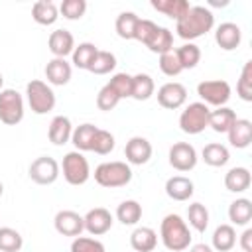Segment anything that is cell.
Returning a JSON list of instances; mask_svg holds the SVG:
<instances>
[{
	"mask_svg": "<svg viewBox=\"0 0 252 252\" xmlns=\"http://www.w3.org/2000/svg\"><path fill=\"white\" fill-rule=\"evenodd\" d=\"M215 26V16L205 6H191L183 18L175 22V32L181 39H197L211 32Z\"/></svg>",
	"mask_w": 252,
	"mask_h": 252,
	"instance_id": "6da1fadb",
	"label": "cell"
},
{
	"mask_svg": "<svg viewBox=\"0 0 252 252\" xmlns=\"http://www.w3.org/2000/svg\"><path fill=\"white\" fill-rule=\"evenodd\" d=\"M159 238L167 250L181 252V250H187L191 244V230L179 215L171 213V215H165L159 224Z\"/></svg>",
	"mask_w": 252,
	"mask_h": 252,
	"instance_id": "7a4b0ae2",
	"label": "cell"
},
{
	"mask_svg": "<svg viewBox=\"0 0 252 252\" xmlns=\"http://www.w3.org/2000/svg\"><path fill=\"white\" fill-rule=\"evenodd\" d=\"M130 179H132V169L126 161H104L94 169V181L106 189L124 187L130 183Z\"/></svg>",
	"mask_w": 252,
	"mask_h": 252,
	"instance_id": "3957f363",
	"label": "cell"
},
{
	"mask_svg": "<svg viewBox=\"0 0 252 252\" xmlns=\"http://www.w3.org/2000/svg\"><path fill=\"white\" fill-rule=\"evenodd\" d=\"M26 94H28V104H30L32 112H35V114H47L55 106V93L51 91V87L47 83H43L39 79H33L28 83Z\"/></svg>",
	"mask_w": 252,
	"mask_h": 252,
	"instance_id": "277c9868",
	"label": "cell"
},
{
	"mask_svg": "<svg viewBox=\"0 0 252 252\" xmlns=\"http://www.w3.org/2000/svg\"><path fill=\"white\" fill-rule=\"evenodd\" d=\"M209 106L205 102H191L179 116V128L185 134H201L209 126Z\"/></svg>",
	"mask_w": 252,
	"mask_h": 252,
	"instance_id": "5b68a950",
	"label": "cell"
},
{
	"mask_svg": "<svg viewBox=\"0 0 252 252\" xmlns=\"http://www.w3.org/2000/svg\"><path fill=\"white\" fill-rule=\"evenodd\" d=\"M61 169H63V177L69 185H83L87 183V179L91 177V167H89V161L87 158L81 154V152H69L65 154L63 158V163H61Z\"/></svg>",
	"mask_w": 252,
	"mask_h": 252,
	"instance_id": "8992f818",
	"label": "cell"
},
{
	"mask_svg": "<svg viewBox=\"0 0 252 252\" xmlns=\"http://www.w3.org/2000/svg\"><path fill=\"white\" fill-rule=\"evenodd\" d=\"M24 118V98L14 89L0 91V122L6 126H16Z\"/></svg>",
	"mask_w": 252,
	"mask_h": 252,
	"instance_id": "52a82bcc",
	"label": "cell"
},
{
	"mask_svg": "<svg viewBox=\"0 0 252 252\" xmlns=\"http://www.w3.org/2000/svg\"><path fill=\"white\" fill-rule=\"evenodd\" d=\"M197 94L201 96V102L207 106H224L230 98V85L226 81L215 79V81H201L197 85Z\"/></svg>",
	"mask_w": 252,
	"mask_h": 252,
	"instance_id": "ba28073f",
	"label": "cell"
},
{
	"mask_svg": "<svg viewBox=\"0 0 252 252\" xmlns=\"http://www.w3.org/2000/svg\"><path fill=\"white\" fill-rule=\"evenodd\" d=\"M57 177H59V163L53 158L41 156V158L32 161V165H30V179L33 183H37V185H51Z\"/></svg>",
	"mask_w": 252,
	"mask_h": 252,
	"instance_id": "9c48e42d",
	"label": "cell"
},
{
	"mask_svg": "<svg viewBox=\"0 0 252 252\" xmlns=\"http://www.w3.org/2000/svg\"><path fill=\"white\" fill-rule=\"evenodd\" d=\"M169 165L177 171H191L197 165V150L187 142H175L169 148Z\"/></svg>",
	"mask_w": 252,
	"mask_h": 252,
	"instance_id": "30bf717a",
	"label": "cell"
},
{
	"mask_svg": "<svg viewBox=\"0 0 252 252\" xmlns=\"http://www.w3.org/2000/svg\"><path fill=\"white\" fill-rule=\"evenodd\" d=\"M185 100H187V89L181 83L171 81V83H165L158 89V102L163 108L175 110V108L183 106Z\"/></svg>",
	"mask_w": 252,
	"mask_h": 252,
	"instance_id": "8fae6325",
	"label": "cell"
},
{
	"mask_svg": "<svg viewBox=\"0 0 252 252\" xmlns=\"http://www.w3.org/2000/svg\"><path fill=\"white\" fill-rule=\"evenodd\" d=\"M83 220H85V230L91 232L93 236H100V234L108 232L110 226H112V222H114L110 211H106L104 207H94V209H91V211L83 217Z\"/></svg>",
	"mask_w": 252,
	"mask_h": 252,
	"instance_id": "7c38bea8",
	"label": "cell"
},
{
	"mask_svg": "<svg viewBox=\"0 0 252 252\" xmlns=\"http://www.w3.org/2000/svg\"><path fill=\"white\" fill-rule=\"evenodd\" d=\"M55 230L63 236H81V232L85 230V220L79 213L75 211H59L53 219Z\"/></svg>",
	"mask_w": 252,
	"mask_h": 252,
	"instance_id": "4fadbf2b",
	"label": "cell"
},
{
	"mask_svg": "<svg viewBox=\"0 0 252 252\" xmlns=\"http://www.w3.org/2000/svg\"><path fill=\"white\" fill-rule=\"evenodd\" d=\"M124 156H126V161L132 163V165L148 163L150 158H152V144L142 136H134L126 142Z\"/></svg>",
	"mask_w": 252,
	"mask_h": 252,
	"instance_id": "5bb4252c",
	"label": "cell"
},
{
	"mask_svg": "<svg viewBox=\"0 0 252 252\" xmlns=\"http://www.w3.org/2000/svg\"><path fill=\"white\" fill-rule=\"evenodd\" d=\"M47 45H49V51L55 55V57H61L65 59L67 55L73 53L75 49V37L69 30H55L49 33V39H47Z\"/></svg>",
	"mask_w": 252,
	"mask_h": 252,
	"instance_id": "9a60e30c",
	"label": "cell"
},
{
	"mask_svg": "<svg viewBox=\"0 0 252 252\" xmlns=\"http://www.w3.org/2000/svg\"><path fill=\"white\" fill-rule=\"evenodd\" d=\"M240 39H242V32H240V28H238L236 24H232V22L220 24V26L217 28V32H215V41H217V45H219L220 49H224V51L236 49V47L240 45Z\"/></svg>",
	"mask_w": 252,
	"mask_h": 252,
	"instance_id": "2e32d148",
	"label": "cell"
},
{
	"mask_svg": "<svg viewBox=\"0 0 252 252\" xmlns=\"http://www.w3.org/2000/svg\"><path fill=\"white\" fill-rule=\"evenodd\" d=\"M71 73H73L71 71V63H67L61 57H53L45 65V79H47V83L57 85V87L67 85L71 81Z\"/></svg>",
	"mask_w": 252,
	"mask_h": 252,
	"instance_id": "e0dca14e",
	"label": "cell"
},
{
	"mask_svg": "<svg viewBox=\"0 0 252 252\" xmlns=\"http://www.w3.org/2000/svg\"><path fill=\"white\" fill-rule=\"evenodd\" d=\"M226 134H228L230 146H234L238 150H244L252 142V122L246 120V118H236Z\"/></svg>",
	"mask_w": 252,
	"mask_h": 252,
	"instance_id": "ac0fdd59",
	"label": "cell"
},
{
	"mask_svg": "<svg viewBox=\"0 0 252 252\" xmlns=\"http://www.w3.org/2000/svg\"><path fill=\"white\" fill-rule=\"evenodd\" d=\"M193 191H195V187H193V181L189 177L173 175L165 181V193L173 201H187L193 195Z\"/></svg>",
	"mask_w": 252,
	"mask_h": 252,
	"instance_id": "d6986e66",
	"label": "cell"
},
{
	"mask_svg": "<svg viewBox=\"0 0 252 252\" xmlns=\"http://www.w3.org/2000/svg\"><path fill=\"white\" fill-rule=\"evenodd\" d=\"M71 134H73V126H71V120L67 116H55L49 122L47 136H49V142L51 144L63 146V144H67L71 140Z\"/></svg>",
	"mask_w": 252,
	"mask_h": 252,
	"instance_id": "ffe728a7",
	"label": "cell"
},
{
	"mask_svg": "<svg viewBox=\"0 0 252 252\" xmlns=\"http://www.w3.org/2000/svg\"><path fill=\"white\" fill-rule=\"evenodd\" d=\"M130 244L136 252H152L158 246V234L150 226H138L130 234Z\"/></svg>",
	"mask_w": 252,
	"mask_h": 252,
	"instance_id": "44dd1931",
	"label": "cell"
},
{
	"mask_svg": "<svg viewBox=\"0 0 252 252\" xmlns=\"http://www.w3.org/2000/svg\"><path fill=\"white\" fill-rule=\"evenodd\" d=\"M32 18L39 24V26H51L57 22L59 18V8L51 2V0H37L32 6Z\"/></svg>",
	"mask_w": 252,
	"mask_h": 252,
	"instance_id": "7402d4cb",
	"label": "cell"
},
{
	"mask_svg": "<svg viewBox=\"0 0 252 252\" xmlns=\"http://www.w3.org/2000/svg\"><path fill=\"white\" fill-rule=\"evenodd\" d=\"M252 183V175L246 167H232L226 171L224 175V187L232 193H242L250 187Z\"/></svg>",
	"mask_w": 252,
	"mask_h": 252,
	"instance_id": "603a6c76",
	"label": "cell"
},
{
	"mask_svg": "<svg viewBox=\"0 0 252 252\" xmlns=\"http://www.w3.org/2000/svg\"><path fill=\"white\" fill-rule=\"evenodd\" d=\"M234 120H236V112L228 106H219L209 114V126L219 134H226Z\"/></svg>",
	"mask_w": 252,
	"mask_h": 252,
	"instance_id": "cb8c5ba5",
	"label": "cell"
},
{
	"mask_svg": "<svg viewBox=\"0 0 252 252\" xmlns=\"http://www.w3.org/2000/svg\"><path fill=\"white\" fill-rule=\"evenodd\" d=\"M228 219L236 226H246L252 220V201L250 199H236L228 207Z\"/></svg>",
	"mask_w": 252,
	"mask_h": 252,
	"instance_id": "d4e9b609",
	"label": "cell"
},
{
	"mask_svg": "<svg viewBox=\"0 0 252 252\" xmlns=\"http://www.w3.org/2000/svg\"><path fill=\"white\" fill-rule=\"evenodd\" d=\"M152 8L173 18L175 22L179 18H183L187 14V10L191 8V4L187 0H152Z\"/></svg>",
	"mask_w": 252,
	"mask_h": 252,
	"instance_id": "484cf974",
	"label": "cell"
},
{
	"mask_svg": "<svg viewBox=\"0 0 252 252\" xmlns=\"http://www.w3.org/2000/svg\"><path fill=\"white\" fill-rule=\"evenodd\" d=\"M96 126L94 124H81L73 130L71 134V142L73 146L77 148V152H91V146H93V140H94V134H96Z\"/></svg>",
	"mask_w": 252,
	"mask_h": 252,
	"instance_id": "4316f807",
	"label": "cell"
},
{
	"mask_svg": "<svg viewBox=\"0 0 252 252\" xmlns=\"http://www.w3.org/2000/svg\"><path fill=\"white\" fill-rule=\"evenodd\" d=\"M201 156H203V161H205L207 165H211V167H222V165H226L228 159H230V154H228L226 146L217 144V142L207 144V146L203 148Z\"/></svg>",
	"mask_w": 252,
	"mask_h": 252,
	"instance_id": "83f0119b",
	"label": "cell"
},
{
	"mask_svg": "<svg viewBox=\"0 0 252 252\" xmlns=\"http://www.w3.org/2000/svg\"><path fill=\"white\" fill-rule=\"evenodd\" d=\"M236 244V230L232 224H220L213 232V248L219 252H228Z\"/></svg>",
	"mask_w": 252,
	"mask_h": 252,
	"instance_id": "f1b7e54d",
	"label": "cell"
},
{
	"mask_svg": "<svg viewBox=\"0 0 252 252\" xmlns=\"http://www.w3.org/2000/svg\"><path fill=\"white\" fill-rule=\"evenodd\" d=\"M146 47L152 51V53H165V51H171L173 49V35L167 28H161L158 26V30L154 32V35L150 37V41L146 43Z\"/></svg>",
	"mask_w": 252,
	"mask_h": 252,
	"instance_id": "f546056e",
	"label": "cell"
},
{
	"mask_svg": "<svg viewBox=\"0 0 252 252\" xmlns=\"http://www.w3.org/2000/svg\"><path fill=\"white\" fill-rule=\"evenodd\" d=\"M96 53H98V49H96L94 43L83 41V43L75 45V49H73V53H71L73 65L79 67V69H87V71H89V67H91V63H93V59H94Z\"/></svg>",
	"mask_w": 252,
	"mask_h": 252,
	"instance_id": "4dcf8cb0",
	"label": "cell"
},
{
	"mask_svg": "<svg viewBox=\"0 0 252 252\" xmlns=\"http://www.w3.org/2000/svg\"><path fill=\"white\" fill-rule=\"evenodd\" d=\"M156 91L154 79L148 73H138L132 77V98L136 100H148Z\"/></svg>",
	"mask_w": 252,
	"mask_h": 252,
	"instance_id": "1f68e13d",
	"label": "cell"
},
{
	"mask_svg": "<svg viewBox=\"0 0 252 252\" xmlns=\"http://www.w3.org/2000/svg\"><path fill=\"white\" fill-rule=\"evenodd\" d=\"M116 219L122 222V224H136L140 219H142V205L134 199H128V201H122L116 209Z\"/></svg>",
	"mask_w": 252,
	"mask_h": 252,
	"instance_id": "d6a6232c",
	"label": "cell"
},
{
	"mask_svg": "<svg viewBox=\"0 0 252 252\" xmlns=\"http://www.w3.org/2000/svg\"><path fill=\"white\" fill-rule=\"evenodd\" d=\"M138 16L134 12H122L118 14L116 18V33L122 37V39H134V33H136V26H138Z\"/></svg>",
	"mask_w": 252,
	"mask_h": 252,
	"instance_id": "836d02e7",
	"label": "cell"
},
{
	"mask_svg": "<svg viewBox=\"0 0 252 252\" xmlns=\"http://www.w3.org/2000/svg\"><path fill=\"white\" fill-rule=\"evenodd\" d=\"M175 53H177V59H179L181 69H193L201 61V49H199V45H195L191 41L189 43H183L181 47H177Z\"/></svg>",
	"mask_w": 252,
	"mask_h": 252,
	"instance_id": "e575fe53",
	"label": "cell"
},
{
	"mask_svg": "<svg viewBox=\"0 0 252 252\" xmlns=\"http://www.w3.org/2000/svg\"><path fill=\"white\" fill-rule=\"evenodd\" d=\"M187 219L197 232H205L209 226V211L203 203H191L187 209Z\"/></svg>",
	"mask_w": 252,
	"mask_h": 252,
	"instance_id": "d590c367",
	"label": "cell"
},
{
	"mask_svg": "<svg viewBox=\"0 0 252 252\" xmlns=\"http://www.w3.org/2000/svg\"><path fill=\"white\" fill-rule=\"evenodd\" d=\"M114 67H116V57H114V53L98 49V53L94 55V59H93L89 71L94 73V75H106V73H110Z\"/></svg>",
	"mask_w": 252,
	"mask_h": 252,
	"instance_id": "8d00e7d4",
	"label": "cell"
},
{
	"mask_svg": "<svg viewBox=\"0 0 252 252\" xmlns=\"http://www.w3.org/2000/svg\"><path fill=\"white\" fill-rule=\"evenodd\" d=\"M24 240L22 234L10 226L0 228V252H20Z\"/></svg>",
	"mask_w": 252,
	"mask_h": 252,
	"instance_id": "74e56055",
	"label": "cell"
},
{
	"mask_svg": "<svg viewBox=\"0 0 252 252\" xmlns=\"http://www.w3.org/2000/svg\"><path fill=\"white\" fill-rule=\"evenodd\" d=\"M236 93H238V96L242 100H246V102L252 100V61L244 63L240 79H238V85H236Z\"/></svg>",
	"mask_w": 252,
	"mask_h": 252,
	"instance_id": "f35d334b",
	"label": "cell"
},
{
	"mask_svg": "<svg viewBox=\"0 0 252 252\" xmlns=\"http://www.w3.org/2000/svg\"><path fill=\"white\" fill-rule=\"evenodd\" d=\"M114 136L108 132V130H96L94 134V140H93V146H91V152L98 154V156H106L114 150Z\"/></svg>",
	"mask_w": 252,
	"mask_h": 252,
	"instance_id": "ab89813d",
	"label": "cell"
},
{
	"mask_svg": "<svg viewBox=\"0 0 252 252\" xmlns=\"http://www.w3.org/2000/svg\"><path fill=\"white\" fill-rule=\"evenodd\" d=\"M59 12L67 20H81L87 12V2L85 0H63L59 4Z\"/></svg>",
	"mask_w": 252,
	"mask_h": 252,
	"instance_id": "60d3db41",
	"label": "cell"
},
{
	"mask_svg": "<svg viewBox=\"0 0 252 252\" xmlns=\"http://www.w3.org/2000/svg\"><path fill=\"white\" fill-rule=\"evenodd\" d=\"M159 69H161V73L167 75V77H175V75H179V73L183 71L181 65H179V59H177L175 49L165 51V53L159 55Z\"/></svg>",
	"mask_w": 252,
	"mask_h": 252,
	"instance_id": "b9f144b4",
	"label": "cell"
},
{
	"mask_svg": "<svg viewBox=\"0 0 252 252\" xmlns=\"http://www.w3.org/2000/svg\"><path fill=\"white\" fill-rule=\"evenodd\" d=\"M108 85L116 91V94L120 98L132 96V75H128V73H116V75H112V79L108 81Z\"/></svg>",
	"mask_w": 252,
	"mask_h": 252,
	"instance_id": "7bdbcfd3",
	"label": "cell"
},
{
	"mask_svg": "<svg viewBox=\"0 0 252 252\" xmlns=\"http://www.w3.org/2000/svg\"><path fill=\"white\" fill-rule=\"evenodd\" d=\"M118 102H120V96L116 94V91H114L108 83H106V85L98 91V94H96V106H98L100 110H104V112L112 110Z\"/></svg>",
	"mask_w": 252,
	"mask_h": 252,
	"instance_id": "ee69618b",
	"label": "cell"
},
{
	"mask_svg": "<svg viewBox=\"0 0 252 252\" xmlns=\"http://www.w3.org/2000/svg\"><path fill=\"white\" fill-rule=\"evenodd\" d=\"M71 252H104V244L91 236H77L71 242Z\"/></svg>",
	"mask_w": 252,
	"mask_h": 252,
	"instance_id": "f6af8a7d",
	"label": "cell"
},
{
	"mask_svg": "<svg viewBox=\"0 0 252 252\" xmlns=\"http://www.w3.org/2000/svg\"><path fill=\"white\" fill-rule=\"evenodd\" d=\"M158 30V24H154L152 20H146V18H140L138 20V26H136V33H134V39L142 41L144 45L150 41V37L154 35V32Z\"/></svg>",
	"mask_w": 252,
	"mask_h": 252,
	"instance_id": "bcb514c9",
	"label": "cell"
},
{
	"mask_svg": "<svg viewBox=\"0 0 252 252\" xmlns=\"http://www.w3.org/2000/svg\"><path fill=\"white\" fill-rule=\"evenodd\" d=\"M240 246L244 252H252V228H246L240 236Z\"/></svg>",
	"mask_w": 252,
	"mask_h": 252,
	"instance_id": "7dc6e473",
	"label": "cell"
},
{
	"mask_svg": "<svg viewBox=\"0 0 252 252\" xmlns=\"http://www.w3.org/2000/svg\"><path fill=\"white\" fill-rule=\"evenodd\" d=\"M189 252H213V248L209 246V244H193L191 248H189Z\"/></svg>",
	"mask_w": 252,
	"mask_h": 252,
	"instance_id": "c3c4849f",
	"label": "cell"
},
{
	"mask_svg": "<svg viewBox=\"0 0 252 252\" xmlns=\"http://www.w3.org/2000/svg\"><path fill=\"white\" fill-rule=\"evenodd\" d=\"M2 83H4V77L0 75V91H2Z\"/></svg>",
	"mask_w": 252,
	"mask_h": 252,
	"instance_id": "681fc988",
	"label": "cell"
},
{
	"mask_svg": "<svg viewBox=\"0 0 252 252\" xmlns=\"http://www.w3.org/2000/svg\"><path fill=\"white\" fill-rule=\"evenodd\" d=\"M2 191H4V185H2V181H0V195H2Z\"/></svg>",
	"mask_w": 252,
	"mask_h": 252,
	"instance_id": "f907efd6",
	"label": "cell"
}]
</instances>
